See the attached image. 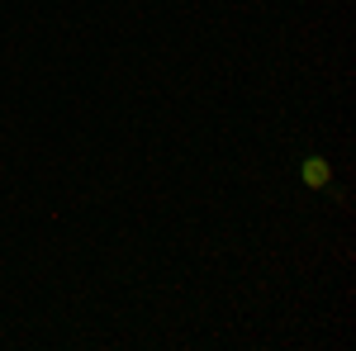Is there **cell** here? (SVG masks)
Listing matches in <instances>:
<instances>
[{
	"label": "cell",
	"mask_w": 356,
	"mask_h": 351,
	"mask_svg": "<svg viewBox=\"0 0 356 351\" xmlns=\"http://www.w3.org/2000/svg\"><path fill=\"white\" fill-rule=\"evenodd\" d=\"M300 176H304V186H309V190H328V186H332V166H328V157L309 152V157H304V166H300Z\"/></svg>",
	"instance_id": "cell-1"
}]
</instances>
